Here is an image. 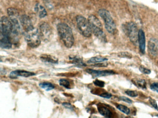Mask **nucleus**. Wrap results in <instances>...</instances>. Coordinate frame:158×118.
I'll use <instances>...</instances> for the list:
<instances>
[{
    "mask_svg": "<svg viewBox=\"0 0 158 118\" xmlns=\"http://www.w3.org/2000/svg\"><path fill=\"white\" fill-rule=\"evenodd\" d=\"M125 93L127 95L132 97H137L138 95V92L134 91H125Z\"/></svg>",
    "mask_w": 158,
    "mask_h": 118,
    "instance_id": "27",
    "label": "nucleus"
},
{
    "mask_svg": "<svg viewBox=\"0 0 158 118\" xmlns=\"http://www.w3.org/2000/svg\"><path fill=\"white\" fill-rule=\"evenodd\" d=\"M35 11L40 18H45L47 15L46 10L39 4H36L35 7Z\"/></svg>",
    "mask_w": 158,
    "mask_h": 118,
    "instance_id": "16",
    "label": "nucleus"
},
{
    "mask_svg": "<svg viewBox=\"0 0 158 118\" xmlns=\"http://www.w3.org/2000/svg\"><path fill=\"white\" fill-rule=\"evenodd\" d=\"M39 85L40 87L46 91H49L51 90H53L55 88L54 85H53V84L47 82H42L39 84Z\"/></svg>",
    "mask_w": 158,
    "mask_h": 118,
    "instance_id": "22",
    "label": "nucleus"
},
{
    "mask_svg": "<svg viewBox=\"0 0 158 118\" xmlns=\"http://www.w3.org/2000/svg\"><path fill=\"white\" fill-rule=\"evenodd\" d=\"M63 106L65 107L66 109H69L70 110H74V107L72 106L70 103H63Z\"/></svg>",
    "mask_w": 158,
    "mask_h": 118,
    "instance_id": "30",
    "label": "nucleus"
},
{
    "mask_svg": "<svg viewBox=\"0 0 158 118\" xmlns=\"http://www.w3.org/2000/svg\"><path fill=\"white\" fill-rule=\"evenodd\" d=\"M138 41L139 44L140 52L144 54H145L146 48V38L145 33L142 30H140L138 32Z\"/></svg>",
    "mask_w": 158,
    "mask_h": 118,
    "instance_id": "13",
    "label": "nucleus"
},
{
    "mask_svg": "<svg viewBox=\"0 0 158 118\" xmlns=\"http://www.w3.org/2000/svg\"><path fill=\"white\" fill-rule=\"evenodd\" d=\"M57 30L59 37L66 47H72L74 44V39L71 28L67 24L61 23L57 25Z\"/></svg>",
    "mask_w": 158,
    "mask_h": 118,
    "instance_id": "1",
    "label": "nucleus"
},
{
    "mask_svg": "<svg viewBox=\"0 0 158 118\" xmlns=\"http://www.w3.org/2000/svg\"><path fill=\"white\" fill-rule=\"evenodd\" d=\"M95 85L96 86H99L100 87H103L105 86V83L102 81L99 80H96L95 81L93 82Z\"/></svg>",
    "mask_w": 158,
    "mask_h": 118,
    "instance_id": "29",
    "label": "nucleus"
},
{
    "mask_svg": "<svg viewBox=\"0 0 158 118\" xmlns=\"http://www.w3.org/2000/svg\"><path fill=\"white\" fill-rule=\"evenodd\" d=\"M98 111L102 115L107 118H110L112 116V112L107 107L100 106L98 107Z\"/></svg>",
    "mask_w": 158,
    "mask_h": 118,
    "instance_id": "19",
    "label": "nucleus"
},
{
    "mask_svg": "<svg viewBox=\"0 0 158 118\" xmlns=\"http://www.w3.org/2000/svg\"><path fill=\"white\" fill-rule=\"evenodd\" d=\"M88 21L91 27L92 32H93L95 36L101 40L106 41V36L104 33L102 25L99 19L95 16L91 15L89 16Z\"/></svg>",
    "mask_w": 158,
    "mask_h": 118,
    "instance_id": "2",
    "label": "nucleus"
},
{
    "mask_svg": "<svg viewBox=\"0 0 158 118\" xmlns=\"http://www.w3.org/2000/svg\"><path fill=\"white\" fill-rule=\"evenodd\" d=\"M140 71L143 73V74H149L151 73V71L149 69L147 68L146 67H144V66H140L139 67Z\"/></svg>",
    "mask_w": 158,
    "mask_h": 118,
    "instance_id": "26",
    "label": "nucleus"
},
{
    "mask_svg": "<svg viewBox=\"0 0 158 118\" xmlns=\"http://www.w3.org/2000/svg\"><path fill=\"white\" fill-rule=\"evenodd\" d=\"M20 24L25 32L32 29L34 28L31 19L26 15H22L20 18Z\"/></svg>",
    "mask_w": 158,
    "mask_h": 118,
    "instance_id": "11",
    "label": "nucleus"
},
{
    "mask_svg": "<svg viewBox=\"0 0 158 118\" xmlns=\"http://www.w3.org/2000/svg\"><path fill=\"white\" fill-rule=\"evenodd\" d=\"M99 96H100V97H104V98H108V99H109V98H111V97H112V95L111 94L107 92H104L101 94H100Z\"/></svg>",
    "mask_w": 158,
    "mask_h": 118,
    "instance_id": "31",
    "label": "nucleus"
},
{
    "mask_svg": "<svg viewBox=\"0 0 158 118\" xmlns=\"http://www.w3.org/2000/svg\"><path fill=\"white\" fill-rule=\"evenodd\" d=\"M120 99L121 100L123 101L124 102H126V103H130V104L132 103V101L129 99V98L127 97H120Z\"/></svg>",
    "mask_w": 158,
    "mask_h": 118,
    "instance_id": "32",
    "label": "nucleus"
},
{
    "mask_svg": "<svg viewBox=\"0 0 158 118\" xmlns=\"http://www.w3.org/2000/svg\"><path fill=\"white\" fill-rule=\"evenodd\" d=\"M108 60L107 58H105L101 56H95L93 57L91 59L89 60L87 62L89 64H97L98 63L102 62H105Z\"/></svg>",
    "mask_w": 158,
    "mask_h": 118,
    "instance_id": "21",
    "label": "nucleus"
},
{
    "mask_svg": "<svg viewBox=\"0 0 158 118\" xmlns=\"http://www.w3.org/2000/svg\"><path fill=\"white\" fill-rule=\"evenodd\" d=\"M132 82L135 86L139 88L144 90L146 88V82L145 80L140 78H134L132 79Z\"/></svg>",
    "mask_w": 158,
    "mask_h": 118,
    "instance_id": "20",
    "label": "nucleus"
},
{
    "mask_svg": "<svg viewBox=\"0 0 158 118\" xmlns=\"http://www.w3.org/2000/svg\"><path fill=\"white\" fill-rule=\"evenodd\" d=\"M0 32L3 36L6 37H10L12 33V24L7 17H3L0 19Z\"/></svg>",
    "mask_w": 158,
    "mask_h": 118,
    "instance_id": "8",
    "label": "nucleus"
},
{
    "mask_svg": "<svg viewBox=\"0 0 158 118\" xmlns=\"http://www.w3.org/2000/svg\"><path fill=\"white\" fill-rule=\"evenodd\" d=\"M70 60L74 65L79 66H85L86 65L83 62L82 59L78 56H70Z\"/></svg>",
    "mask_w": 158,
    "mask_h": 118,
    "instance_id": "18",
    "label": "nucleus"
},
{
    "mask_svg": "<svg viewBox=\"0 0 158 118\" xmlns=\"http://www.w3.org/2000/svg\"><path fill=\"white\" fill-rule=\"evenodd\" d=\"M7 14L12 24V34L14 35H18L21 31L19 12L15 8H9L7 9Z\"/></svg>",
    "mask_w": 158,
    "mask_h": 118,
    "instance_id": "3",
    "label": "nucleus"
},
{
    "mask_svg": "<svg viewBox=\"0 0 158 118\" xmlns=\"http://www.w3.org/2000/svg\"><path fill=\"white\" fill-rule=\"evenodd\" d=\"M117 108L120 111H121V112L124 113H125V114H126V115H129V113H130V109L127 107L125 106L124 105L119 104V105L117 106Z\"/></svg>",
    "mask_w": 158,
    "mask_h": 118,
    "instance_id": "24",
    "label": "nucleus"
},
{
    "mask_svg": "<svg viewBox=\"0 0 158 118\" xmlns=\"http://www.w3.org/2000/svg\"><path fill=\"white\" fill-rule=\"evenodd\" d=\"M39 30L41 38L44 41L50 40L52 35V29L50 25L47 23H43L40 25Z\"/></svg>",
    "mask_w": 158,
    "mask_h": 118,
    "instance_id": "9",
    "label": "nucleus"
},
{
    "mask_svg": "<svg viewBox=\"0 0 158 118\" xmlns=\"http://www.w3.org/2000/svg\"><path fill=\"white\" fill-rule=\"evenodd\" d=\"M12 46V42L10 37L3 36L0 39V47L4 49H9Z\"/></svg>",
    "mask_w": 158,
    "mask_h": 118,
    "instance_id": "15",
    "label": "nucleus"
},
{
    "mask_svg": "<svg viewBox=\"0 0 158 118\" xmlns=\"http://www.w3.org/2000/svg\"><path fill=\"white\" fill-rule=\"evenodd\" d=\"M148 50L152 56H158V40L155 38H152L149 41L148 44Z\"/></svg>",
    "mask_w": 158,
    "mask_h": 118,
    "instance_id": "10",
    "label": "nucleus"
},
{
    "mask_svg": "<svg viewBox=\"0 0 158 118\" xmlns=\"http://www.w3.org/2000/svg\"><path fill=\"white\" fill-rule=\"evenodd\" d=\"M118 56L122 58H128V59L132 58V54L127 52H121L118 54Z\"/></svg>",
    "mask_w": 158,
    "mask_h": 118,
    "instance_id": "25",
    "label": "nucleus"
},
{
    "mask_svg": "<svg viewBox=\"0 0 158 118\" xmlns=\"http://www.w3.org/2000/svg\"><path fill=\"white\" fill-rule=\"evenodd\" d=\"M87 73H89L93 77H102L106 76L111 75L114 74L115 72L112 70H103V71H98L93 70L91 69H88L86 70Z\"/></svg>",
    "mask_w": 158,
    "mask_h": 118,
    "instance_id": "12",
    "label": "nucleus"
},
{
    "mask_svg": "<svg viewBox=\"0 0 158 118\" xmlns=\"http://www.w3.org/2000/svg\"><path fill=\"white\" fill-rule=\"evenodd\" d=\"M76 20L81 34L86 38L91 37L92 32L88 20L82 16L78 15L76 18Z\"/></svg>",
    "mask_w": 158,
    "mask_h": 118,
    "instance_id": "6",
    "label": "nucleus"
},
{
    "mask_svg": "<svg viewBox=\"0 0 158 118\" xmlns=\"http://www.w3.org/2000/svg\"><path fill=\"white\" fill-rule=\"evenodd\" d=\"M149 101H150V104L152 105L153 106L155 107V109H158V106H157V103L153 99L150 98Z\"/></svg>",
    "mask_w": 158,
    "mask_h": 118,
    "instance_id": "33",
    "label": "nucleus"
},
{
    "mask_svg": "<svg viewBox=\"0 0 158 118\" xmlns=\"http://www.w3.org/2000/svg\"><path fill=\"white\" fill-rule=\"evenodd\" d=\"M35 75L33 72H30L28 71H24V70H17L13 71L10 73V76L11 78H16L18 76L20 77H31Z\"/></svg>",
    "mask_w": 158,
    "mask_h": 118,
    "instance_id": "14",
    "label": "nucleus"
},
{
    "mask_svg": "<svg viewBox=\"0 0 158 118\" xmlns=\"http://www.w3.org/2000/svg\"><path fill=\"white\" fill-rule=\"evenodd\" d=\"M150 88L153 91H155V92H157L158 93V82H155V83H153L151 84V86H150Z\"/></svg>",
    "mask_w": 158,
    "mask_h": 118,
    "instance_id": "28",
    "label": "nucleus"
},
{
    "mask_svg": "<svg viewBox=\"0 0 158 118\" xmlns=\"http://www.w3.org/2000/svg\"><path fill=\"white\" fill-rule=\"evenodd\" d=\"M24 36L25 40L30 47L35 48L40 45L41 38L39 31L37 29L34 27L32 29L26 32Z\"/></svg>",
    "mask_w": 158,
    "mask_h": 118,
    "instance_id": "4",
    "label": "nucleus"
},
{
    "mask_svg": "<svg viewBox=\"0 0 158 118\" xmlns=\"http://www.w3.org/2000/svg\"><path fill=\"white\" fill-rule=\"evenodd\" d=\"M42 60L45 62L50 63L52 64H57L58 62V59L55 57L48 55V54H43L41 56Z\"/></svg>",
    "mask_w": 158,
    "mask_h": 118,
    "instance_id": "17",
    "label": "nucleus"
},
{
    "mask_svg": "<svg viewBox=\"0 0 158 118\" xmlns=\"http://www.w3.org/2000/svg\"><path fill=\"white\" fill-rule=\"evenodd\" d=\"M99 14L105 22V28L110 34H114L117 28L114 21L111 16L110 12L105 9H101L99 11Z\"/></svg>",
    "mask_w": 158,
    "mask_h": 118,
    "instance_id": "5",
    "label": "nucleus"
},
{
    "mask_svg": "<svg viewBox=\"0 0 158 118\" xmlns=\"http://www.w3.org/2000/svg\"><path fill=\"white\" fill-rule=\"evenodd\" d=\"M59 84L60 85L66 88H69V89L71 88V84L70 82L67 79H63V78L59 80Z\"/></svg>",
    "mask_w": 158,
    "mask_h": 118,
    "instance_id": "23",
    "label": "nucleus"
},
{
    "mask_svg": "<svg viewBox=\"0 0 158 118\" xmlns=\"http://www.w3.org/2000/svg\"><path fill=\"white\" fill-rule=\"evenodd\" d=\"M124 30L132 43L137 44L138 42V32L136 24L132 22L128 23L124 25Z\"/></svg>",
    "mask_w": 158,
    "mask_h": 118,
    "instance_id": "7",
    "label": "nucleus"
}]
</instances>
